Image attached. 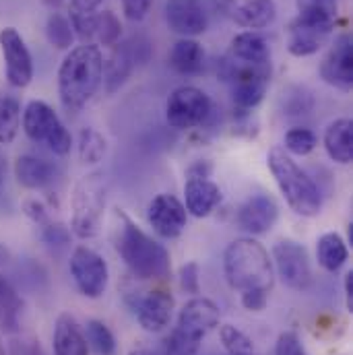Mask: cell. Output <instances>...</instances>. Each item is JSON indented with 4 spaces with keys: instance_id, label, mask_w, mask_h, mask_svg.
<instances>
[{
    "instance_id": "6da1fadb",
    "label": "cell",
    "mask_w": 353,
    "mask_h": 355,
    "mask_svg": "<svg viewBox=\"0 0 353 355\" xmlns=\"http://www.w3.org/2000/svg\"><path fill=\"white\" fill-rule=\"evenodd\" d=\"M114 246L124 265L137 279H168L170 277V252L164 244L153 240L147 232H143L122 209L116 211V230H114Z\"/></svg>"
},
{
    "instance_id": "7a4b0ae2",
    "label": "cell",
    "mask_w": 353,
    "mask_h": 355,
    "mask_svg": "<svg viewBox=\"0 0 353 355\" xmlns=\"http://www.w3.org/2000/svg\"><path fill=\"white\" fill-rule=\"evenodd\" d=\"M103 83V54L95 44L71 48L58 69V95L69 114L81 112Z\"/></svg>"
},
{
    "instance_id": "3957f363",
    "label": "cell",
    "mask_w": 353,
    "mask_h": 355,
    "mask_svg": "<svg viewBox=\"0 0 353 355\" xmlns=\"http://www.w3.org/2000/svg\"><path fill=\"white\" fill-rule=\"evenodd\" d=\"M223 272L232 289L244 293L252 289L268 291L275 285V268L266 248L252 238L234 240L223 252Z\"/></svg>"
},
{
    "instance_id": "277c9868",
    "label": "cell",
    "mask_w": 353,
    "mask_h": 355,
    "mask_svg": "<svg viewBox=\"0 0 353 355\" xmlns=\"http://www.w3.org/2000/svg\"><path fill=\"white\" fill-rule=\"evenodd\" d=\"M268 170L275 178L285 202L302 217H316L322 209V194L316 182L308 176L281 147H273L266 155Z\"/></svg>"
},
{
    "instance_id": "5b68a950",
    "label": "cell",
    "mask_w": 353,
    "mask_h": 355,
    "mask_svg": "<svg viewBox=\"0 0 353 355\" xmlns=\"http://www.w3.org/2000/svg\"><path fill=\"white\" fill-rule=\"evenodd\" d=\"M217 73H219V79L230 89V95L236 107L242 112H248V110H255L265 99L268 85H270L273 67H270V60L252 62V60H242L232 54H225L219 60Z\"/></svg>"
},
{
    "instance_id": "8992f818",
    "label": "cell",
    "mask_w": 353,
    "mask_h": 355,
    "mask_svg": "<svg viewBox=\"0 0 353 355\" xmlns=\"http://www.w3.org/2000/svg\"><path fill=\"white\" fill-rule=\"evenodd\" d=\"M105 213V180L103 174L91 172L81 178L73 194V219L71 232L81 238L91 240L99 234Z\"/></svg>"
},
{
    "instance_id": "52a82bcc",
    "label": "cell",
    "mask_w": 353,
    "mask_h": 355,
    "mask_svg": "<svg viewBox=\"0 0 353 355\" xmlns=\"http://www.w3.org/2000/svg\"><path fill=\"white\" fill-rule=\"evenodd\" d=\"M21 124L29 141L35 145L48 147L54 155H67L73 147V137L58 114L40 99H33L25 105L21 114Z\"/></svg>"
},
{
    "instance_id": "ba28073f",
    "label": "cell",
    "mask_w": 353,
    "mask_h": 355,
    "mask_svg": "<svg viewBox=\"0 0 353 355\" xmlns=\"http://www.w3.org/2000/svg\"><path fill=\"white\" fill-rule=\"evenodd\" d=\"M213 112L211 97L198 87L184 85L174 89L166 101V120L176 130H190L207 122Z\"/></svg>"
},
{
    "instance_id": "9c48e42d",
    "label": "cell",
    "mask_w": 353,
    "mask_h": 355,
    "mask_svg": "<svg viewBox=\"0 0 353 355\" xmlns=\"http://www.w3.org/2000/svg\"><path fill=\"white\" fill-rule=\"evenodd\" d=\"M273 263L281 281L293 291H306L312 285V266L308 259V250L293 242L281 240L273 246Z\"/></svg>"
},
{
    "instance_id": "30bf717a",
    "label": "cell",
    "mask_w": 353,
    "mask_h": 355,
    "mask_svg": "<svg viewBox=\"0 0 353 355\" xmlns=\"http://www.w3.org/2000/svg\"><path fill=\"white\" fill-rule=\"evenodd\" d=\"M71 275L77 289L89 300L101 297L107 289V281H110L107 263L103 261L101 254H97L87 246H77L73 250Z\"/></svg>"
},
{
    "instance_id": "8fae6325",
    "label": "cell",
    "mask_w": 353,
    "mask_h": 355,
    "mask_svg": "<svg viewBox=\"0 0 353 355\" xmlns=\"http://www.w3.org/2000/svg\"><path fill=\"white\" fill-rule=\"evenodd\" d=\"M0 50L6 69V81L17 89H25L33 81L31 52L15 27L0 29Z\"/></svg>"
},
{
    "instance_id": "7c38bea8",
    "label": "cell",
    "mask_w": 353,
    "mask_h": 355,
    "mask_svg": "<svg viewBox=\"0 0 353 355\" xmlns=\"http://www.w3.org/2000/svg\"><path fill=\"white\" fill-rule=\"evenodd\" d=\"M147 219L153 232L164 240H174L182 236L188 223V211L184 202L174 194H157L147 209Z\"/></svg>"
},
{
    "instance_id": "4fadbf2b",
    "label": "cell",
    "mask_w": 353,
    "mask_h": 355,
    "mask_svg": "<svg viewBox=\"0 0 353 355\" xmlns=\"http://www.w3.org/2000/svg\"><path fill=\"white\" fill-rule=\"evenodd\" d=\"M320 79L343 93L353 85V42L350 33H341L320 64Z\"/></svg>"
},
{
    "instance_id": "5bb4252c",
    "label": "cell",
    "mask_w": 353,
    "mask_h": 355,
    "mask_svg": "<svg viewBox=\"0 0 353 355\" xmlns=\"http://www.w3.org/2000/svg\"><path fill=\"white\" fill-rule=\"evenodd\" d=\"M130 306H132L143 331L160 333L172 320L174 297L166 289H153V291H147L145 295H135Z\"/></svg>"
},
{
    "instance_id": "9a60e30c",
    "label": "cell",
    "mask_w": 353,
    "mask_h": 355,
    "mask_svg": "<svg viewBox=\"0 0 353 355\" xmlns=\"http://www.w3.org/2000/svg\"><path fill=\"white\" fill-rule=\"evenodd\" d=\"M333 25H322L295 17L287 25V50L295 58H306L316 54L333 35Z\"/></svg>"
},
{
    "instance_id": "2e32d148",
    "label": "cell",
    "mask_w": 353,
    "mask_h": 355,
    "mask_svg": "<svg viewBox=\"0 0 353 355\" xmlns=\"http://www.w3.org/2000/svg\"><path fill=\"white\" fill-rule=\"evenodd\" d=\"M219 308L209 297H192L184 304V308L178 314L176 329L182 333L203 341L217 324H219Z\"/></svg>"
},
{
    "instance_id": "e0dca14e",
    "label": "cell",
    "mask_w": 353,
    "mask_h": 355,
    "mask_svg": "<svg viewBox=\"0 0 353 355\" xmlns=\"http://www.w3.org/2000/svg\"><path fill=\"white\" fill-rule=\"evenodd\" d=\"M166 23L182 37H196L207 31L209 19L200 0H166Z\"/></svg>"
},
{
    "instance_id": "ac0fdd59",
    "label": "cell",
    "mask_w": 353,
    "mask_h": 355,
    "mask_svg": "<svg viewBox=\"0 0 353 355\" xmlns=\"http://www.w3.org/2000/svg\"><path fill=\"white\" fill-rule=\"evenodd\" d=\"M279 217V207L273 196L255 194L238 211V225L250 236H263L273 230Z\"/></svg>"
},
{
    "instance_id": "d6986e66",
    "label": "cell",
    "mask_w": 353,
    "mask_h": 355,
    "mask_svg": "<svg viewBox=\"0 0 353 355\" xmlns=\"http://www.w3.org/2000/svg\"><path fill=\"white\" fill-rule=\"evenodd\" d=\"M219 202L221 190L213 180H209V176L188 174V180L184 184V207L192 217H209Z\"/></svg>"
},
{
    "instance_id": "ffe728a7",
    "label": "cell",
    "mask_w": 353,
    "mask_h": 355,
    "mask_svg": "<svg viewBox=\"0 0 353 355\" xmlns=\"http://www.w3.org/2000/svg\"><path fill=\"white\" fill-rule=\"evenodd\" d=\"M137 54L130 42H118L110 48V56L103 60V83L107 93H116L122 87L137 64Z\"/></svg>"
},
{
    "instance_id": "44dd1931",
    "label": "cell",
    "mask_w": 353,
    "mask_h": 355,
    "mask_svg": "<svg viewBox=\"0 0 353 355\" xmlns=\"http://www.w3.org/2000/svg\"><path fill=\"white\" fill-rule=\"evenodd\" d=\"M58 176V168L37 155H19L15 162V178L27 190H44Z\"/></svg>"
},
{
    "instance_id": "7402d4cb",
    "label": "cell",
    "mask_w": 353,
    "mask_h": 355,
    "mask_svg": "<svg viewBox=\"0 0 353 355\" xmlns=\"http://www.w3.org/2000/svg\"><path fill=\"white\" fill-rule=\"evenodd\" d=\"M54 355H89V343L81 324L69 312L60 314L54 324Z\"/></svg>"
},
{
    "instance_id": "603a6c76",
    "label": "cell",
    "mask_w": 353,
    "mask_h": 355,
    "mask_svg": "<svg viewBox=\"0 0 353 355\" xmlns=\"http://www.w3.org/2000/svg\"><path fill=\"white\" fill-rule=\"evenodd\" d=\"M325 149L329 157L341 166L352 164L353 159V124L350 118H339L331 122L325 130Z\"/></svg>"
},
{
    "instance_id": "cb8c5ba5",
    "label": "cell",
    "mask_w": 353,
    "mask_h": 355,
    "mask_svg": "<svg viewBox=\"0 0 353 355\" xmlns=\"http://www.w3.org/2000/svg\"><path fill=\"white\" fill-rule=\"evenodd\" d=\"M170 67L178 75L194 77L203 73L205 67V50L194 37H182L178 40L170 52Z\"/></svg>"
},
{
    "instance_id": "d4e9b609",
    "label": "cell",
    "mask_w": 353,
    "mask_h": 355,
    "mask_svg": "<svg viewBox=\"0 0 353 355\" xmlns=\"http://www.w3.org/2000/svg\"><path fill=\"white\" fill-rule=\"evenodd\" d=\"M277 19L275 0H244L234 8V21L244 29H265Z\"/></svg>"
},
{
    "instance_id": "484cf974",
    "label": "cell",
    "mask_w": 353,
    "mask_h": 355,
    "mask_svg": "<svg viewBox=\"0 0 353 355\" xmlns=\"http://www.w3.org/2000/svg\"><path fill=\"white\" fill-rule=\"evenodd\" d=\"M21 312H23V300L12 287V283L0 275V333H17L21 327Z\"/></svg>"
},
{
    "instance_id": "4316f807",
    "label": "cell",
    "mask_w": 353,
    "mask_h": 355,
    "mask_svg": "<svg viewBox=\"0 0 353 355\" xmlns=\"http://www.w3.org/2000/svg\"><path fill=\"white\" fill-rule=\"evenodd\" d=\"M316 259L318 265L322 266L327 272H337L350 259V250L345 240L337 232L322 234L316 242Z\"/></svg>"
},
{
    "instance_id": "83f0119b",
    "label": "cell",
    "mask_w": 353,
    "mask_h": 355,
    "mask_svg": "<svg viewBox=\"0 0 353 355\" xmlns=\"http://www.w3.org/2000/svg\"><path fill=\"white\" fill-rule=\"evenodd\" d=\"M227 54L242 58V60H252V62H266L270 60V50L263 35L255 31H242L232 40V46Z\"/></svg>"
},
{
    "instance_id": "f1b7e54d",
    "label": "cell",
    "mask_w": 353,
    "mask_h": 355,
    "mask_svg": "<svg viewBox=\"0 0 353 355\" xmlns=\"http://www.w3.org/2000/svg\"><path fill=\"white\" fill-rule=\"evenodd\" d=\"M21 128V103L15 95L0 91V145H10Z\"/></svg>"
},
{
    "instance_id": "f546056e",
    "label": "cell",
    "mask_w": 353,
    "mask_h": 355,
    "mask_svg": "<svg viewBox=\"0 0 353 355\" xmlns=\"http://www.w3.org/2000/svg\"><path fill=\"white\" fill-rule=\"evenodd\" d=\"M298 6V17L322 25H333L337 23V10L339 4L337 0H295Z\"/></svg>"
},
{
    "instance_id": "4dcf8cb0",
    "label": "cell",
    "mask_w": 353,
    "mask_h": 355,
    "mask_svg": "<svg viewBox=\"0 0 353 355\" xmlns=\"http://www.w3.org/2000/svg\"><path fill=\"white\" fill-rule=\"evenodd\" d=\"M46 40L50 46L58 48V50H71L73 42H75V31L73 25L69 21L67 15L62 12H52L46 21Z\"/></svg>"
},
{
    "instance_id": "1f68e13d",
    "label": "cell",
    "mask_w": 353,
    "mask_h": 355,
    "mask_svg": "<svg viewBox=\"0 0 353 355\" xmlns=\"http://www.w3.org/2000/svg\"><path fill=\"white\" fill-rule=\"evenodd\" d=\"M120 35H122L120 19L112 10H101L95 15V37H93L95 46L112 48L120 42Z\"/></svg>"
},
{
    "instance_id": "d6a6232c",
    "label": "cell",
    "mask_w": 353,
    "mask_h": 355,
    "mask_svg": "<svg viewBox=\"0 0 353 355\" xmlns=\"http://www.w3.org/2000/svg\"><path fill=\"white\" fill-rule=\"evenodd\" d=\"M107 143L103 135H99L95 128H83L79 135V157L83 164H99L105 155Z\"/></svg>"
},
{
    "instance_id": "836d02e7",
    "label": "cell",
    "mask_w": 353,
    "mask_h": 355,
    "mask_svg": "<svg viewBox=\"0 0 353 355\" xmlns=\"http://www.w3.org/2000/svg\"><path fill=\"white\" fill-rule=\"evenodd\" d=\"M219 337H221L225 352L230 355H257L252 339L244 331H240L232 324H223L219 329Z\"/></svg>"
},
{
    "instance_id": "e575fe53",
    "label": "cell",
    "mask_w": 353,
    "mask_h": 355,
    "mask_svg": "<svg viewBox=\"0 0 353 355\" xmlns=\"http://www.w3.org/2000/svg\"><path fill=\"white\" fill-rule=\"evenodd\" d=\"M87 343L93 347L97 355H114L116 354V339L107 324L101 320H89L87 322Z\"/></svg>"
},
{
    "instance_id": "d590c367",
    "label": "cell",
    "mask_w": 353,
    "mask_h": 355,
    "mask_svg": "<svg viewBox=\"0 0 353 355\" xmlns=\"http://www.w3.org/2000/svg\"><path fill=\"white\" fill-rule=\"evenodd\" d=\"M318 145V137L310 128H291L285 132V151L291 155H310Z\"/></svg>"
},
{
    "instance_id": "8d00e7d4",
    "label": "cell",
    "mask_w": 353,
    "mask_h": 355,
    "mask_svg": "<svg viewBox=\"0 0 353 355\" xmlns=\"http://www.w3.org/2000/svg\"><path fill=\"white\" fill-rule=\"evenodd\" d=\"M200 349V341L182 333L180 329H174L170 337L166 339L164 355H196Z\"/></svg>"
},
{
    "instance_id": "74e56055",
    "label": "cell",
    "mask_w": 353,
    "mask_h": 355,
    "mask_svg": "<svg viewBox=\"0 0 353 355\" xmlns=\"http://www.w3.org/2000/svg\"><path fill=\"white\" fill-rule=\"evenodd\" d=\"M42 227V238L48 246L52 248H64L69 242H71V232L62 225V223H56L52 219H48L46 223L40 225Z\"/></svg>"
},
{
    "instance_id": "f35d334b",
    "label": "cell",
    "mask_w": 353,
    "mask_h": 355,
    "mask_svg": "<svg viewBox=\"0 0 353 355\" xmlns=\"http://www.w3.org/2000/svg\"><path fill=\"white\" fill-rule=\"evenodd\" d=\"M180 287L182 291L190 293V295H198L200 293V270L196 263H186L180 268Z\"/></svg>"
},
{
    "instance_id": "ab89813d",
    "label": "cell",
    "mask_w": 353,
    "mask_h": 355,
    "mask_svg": "<svg viewBox=\"0 0 353 355\" xmlns=\"http://www.w3.org/2000/svg\"><path fill=\"white\" fill-rule=\"evenodd\" d=\"M275 355H308V352H306V347L302 345L298 333L285 331V333H281L279 339H277Z\"/></svg>"
},
{
    "instance_id": "60d3db41",
    "label": "cell",
    "mask_w": 353,
    "mask_h": 355,
    "mask_svg": "<svg viewBox=\"0 0 353 355\" xmlns=\"http://www.w3.org/2000/svg\"><path fill=\"white\" fill-rule=\"evenodd\" d=\"M151 4H153V0H122V8H124L126 19L135 21V23H139L147 17Z\"/></svg>"
},
{
    "instance_id": "b9f144b4",
    "label": "cell",
    "mask_w": 353,
    "mask_h": 355,
    "mask_svg": "<svg viewBox=\"0 0 353 355\" xmlns=\"http://www.w3.org/2000/svg\"><path fill=\"white\" fill-rule=\"evenodd\" d=\"M268 302V291L263 289H252V291H244L242 293V306L250 312H263Z\"/></svg>"
},
{
    "instance_id": "7bdbcfd3",
    "label": "cell",
    "mask_w": 353,
    "mask_h": 355,
    "mask_svg": "<svg viewBox=\"0 0 353 355\" xmlns=\"http://www.w3.org/2000/svg\"><path fill=\"white\" fill-rule=\"evenodd\" d=\"M25 213H27V217H31L37 225H42V223H46V221L50 219L48 209H46L40 200H29V202L25 205Z\"/></svg>"
},
{
    "instance_id": "ee69618b",
    "label": "cell",
    "mask_w": 353,
    "mask_h": 355,
    "mask_svg": "<svg viewBox=\"0 0 353 355\" xmlns=\"http://www.w3.org/2000/svg\"><path fill=\"white\" fill-rule=\"evenodd\" d=\"M75 10H97L103 0H69Z\"/></svg>"
},
{
    "instance_id": "f6af8a7d",
    "label": "cell",
    "mask_w": 353,
    "mask_h": 355,
    "mask_svg": "<svg viewBox=\"0 0 353 355\" xmlns=\"http://www.w3.org/2000/svg\"><path fill=\"white\" fill-rule=\"evenodd\" d=\"M345 304H347V310H353V270H350L345 275Z\"/></svg>"
},
{
    "instance_id": "bcb514c9",
    "label": "cell",
    "mask_w": 353,
    "mask_h": 355,
    "mask_svg": "<svg viewBox=\"0 0 353 355\" xmlns=\"http://www.w3.org/2000/svg\"><path fill=\"white\" fill-rule=\"evenodd\" d=\"M6 170H8V164H6V155L0 151V196H2V188H4V182H6Z\"/></svg>"
},
{
    "instance_id": "7dc6e473",
    "label": "cell",
    "mask_w": 353,
    "mask_h": 355,
    "mask_svg": "<svg viewBox=\"0 0 353 355\" xmlns=\"http://www.w3.org/2000/svg\"><path fill=\"white\" fill-rule=\"evenodd\" d=\"M10 355H42L35 345H21V352H10Z\"/></svg>"
},
{
    "instance_id": "c3c4849f",
    "label": "cell",
    "mask_w": 353,
    "mask_h": 355,
    "mask_svg": "<svg viewBox=\"0 0 353 355\" xmlns=\"http://www.w3.org/2000/svg\"><path fill=\"white\" fill-rule=\"evenodd\" d=\"M8 261V250L4 246H0V265H4Z\"/></svg>"
},
{
    "instance_id": "681fc988",
    "label": "cell",
    "mask_w": 353,
    "mask_h": 355,
    "mask_svg": "<svg viewBox=\"0 0 353 355\" xmlns=\"http://www.w3.org/2000/svg\"><path fill=\"white\" fill-rule=\"evenodd\" d=\"M128 355H153L149 349H145V347H137V349H132Z\"/></svg>"
},
{
    "instance_id": "f907efd6",
    "label": "cell",
    "mask_w": 353,
    "mask_h": 355,
    "mask_svg": "<svg viewBox=\"0 0 353 355\" xmlns=\"http://www.w3.org/2000/svg\"><path fill=\"white\" fill-rule=\"evenodd\" d=\"M350 240H352V244H353V223L350 225Z\"/></svg>"
}]
</instances>
